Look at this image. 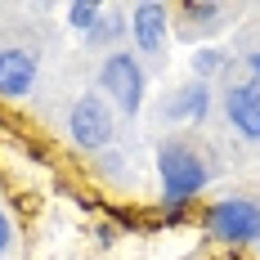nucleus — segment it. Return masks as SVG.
I'll list each match as a JSON object with an SVG mask.
<instances>
[{
	"mask_svg": "<svg viewBox=\"0 0 260 260\" xmlns=\"http://www.w3.org/2000/svg\"><path fill=\"white\" fill-rule=\"evenodd\" d=\"M157 175H161V198L171 202V207H180L188 198H198L202 188H207V161L193 153L184 139H166L161 148H157Z\"/></svg>",
	"mask_w": 260,
	"mask_h": 260,
	"instance_id": "f257e3e1",
	"label": "nucleus"
},
{
	"mask_svg": "<svg viewBox=\"0 0 260 260\" xmlns=\"http://www.w3.org/2000/svg\"><path fill=\"white\" fill-rule=\"evenodd\" d=\"M99 85H104V94L112 99V104L121 108L126 117H135L139 112V104H144V68H139V58L135 54H108L104 68H99Z\"/></svg>",
	"mask_w": 260,
	"mask_h": 260,
	"instance_id": "f03ea898",
	"label": "nucleus"
},
{
	"mask_svg": "<svg viewBox=\"0 0 260 260\" xmlns=\"http://www.w3.org/2000/svg\"><path fill=\"white\" fill-rule=\"evenodd\" d=\"M211 234L220 238V242H234V247H251L260 242V207L256 202H247V198H224V202H215L207 215Z\"/></svg>",
	"mask_w": 260,
	"mask_h": 260,
	"instance_id": "7ed1b4c3",
	"label": "nucleus"
},
{
	"mask_svg": "<svg viewBox=\"0 0 260 260\" xmlns=\"http://www.w3.org/2000/svg\"><path fill=\"white\" fill-rule=\"evenodd\" d=\"M68 135H72L77 148L99 153L108 139H112V108L99 94H81L77 104H72V117H68Z\"/></svg>",
	"mask_w": 260,
	"mask_h": 260,
	"instance_id": "20e7f679",
	"label": "nucleus"
},
{
	"mask_svg": "<svg viewBox=\"0 0 260 260\" xmlns=\"http://www.w3.org/2000/svg\"><path fill=\"white\" fill-rule=\"evenodd\" d=\"M130 36L139 54H161L166 50V36H171V9L161 0H144L130 9Z\"/></svg>",
	"mask_w": 260,
	"mask_h": 260,
	"instance_id": "39448f33",
	"label": "nucleus"
},
{
	"mask_svg": "<svg viewBox=\"0 0 260 260\" xmlns=\"http://www.w3.org/2000/svg\"><path fill=\"white\" fill-rule=\"evenodd\" d=\"M36 85V54L23 45L0 50V99H23Z\"/></svg>",
	"mask_w": 260,
	"mask_h": 260,
	"instance_id": "423d86ee",
	"label": "nucleus"
},
{
	"mask_svg": "<svg viewBox=\"0 0 260 260\" xmlns=\"http://www.w3.org/2000/svg\"><path fill=\"white\" fill-rule=\"evenodd\" d=\"M224 112H229V121H234V130L242 139L260 144V85L256 81L234 85V90L224 94Z\"/></svg>",
	"mask_w": 260,
	"mask_h": 260,
	"instance_id": "0eeeda50",
	"label": "nucleus"
},
{
	"mask_svg": "<svg viewBox=\"0 0 260 260\" xmlns=\"http://www.w3.org/2000/svg\"><path fill=\"white\" fill-rule=\"evenodd\" d=\"M207 85L202 81H193V85H180L175 94H171V104H166V117H180V121H202L207 117Z\"/></svg>",
	"mask_w": 260,
	"mask_h": 260,
	"instance_id": "6e6552de",
	"label": "nucleus"
},
{
	"mask_svg": "<svg viewBox=\"0 0 260 260\" xmlns=\"http://www.w3.org/2000/svg\"><path fill=\"white\" fill-rule=\"evenodd\" d=\"M180 18H184V41H188V27H211V23H220V18H224V5H198V0H193V5H184L180 9Z\"/></svg>",
	"mask_w": 260,
	"mask_h": 260,
	"instance_id": "1a4fd4ad",
	"label": "nucleus"
},
{
	"mask_svg": "<svg viewBox=\"0 0 260 260\" xmlns=\"http://www.w3.org/2000/svg\"><path fill=\"white\" fill-rule=\"evenodd\" d=\"M99 18H104V5H94V0H81V5H68V23L77 27V31H94L99 27Z\"/></svg>",
	"mask_w": 260,
	"mask_h": 260,
	"instance_id": "9d476101",
	"label": "nucleus"
},
{
	"mask_svg": "<svg viewBox=\"0 0 260 260\" xmlns=\"http://www.w3.org/2000/svg\"><path fill=\"white\" fill-rule=\"evenodd\" d=\"M220 68H229V50H198L193 54V72L198 77H211Z\"/></svg>",
	"mask_w": 260,
	"mask_h": 260,
	"instance_id": "9b49d317",
	"label": "nucleus"
},
{
	"mask_svg": "<svg viewBox=\"0 0 260 260\" xmlns=\"http://www.w3.org/2000/svg\"><path fill=\"white\" fill-rule=\"evenodd\" d=\"M112 36H121V18L104 14V18H99V27H94V31L85 36V41H90V45H104V41H112Z\"/></svg>",
	"mask_w": 260,
	"mask_h": 260,
	"instance_id": "f8f14e48",
	"label": "nucleus"
},
{
	"mask_svg": "<svg viewBox=\"0 0 260 260\" xmlns=\"http://www.w3.org/2000/svg\"><path fill=\"white\" fill-rule=\"evenodd\" d=\"M9 238H14V229H9V215H5V211H0V251H5V247H9Z\"/></svg>",
	"mask_w": 260,
	"mask_h": 260,
	"instance_id": "ddd939ff",
	"label": "nucleus"
},
{
	"mask_svg": "<svg viewBox=\"0 0 260 260\" xmlns=\"http://www.w3.org/2000/svg\"><path fill=\"white\" fill-rule=\"evenodd\" d=\"M247 68H251V81L260 85V54H251V58H247Z\"/></svg>",
	"mask_w": 260,
	"mask_h": 260,
	"instance_id": "4468645a",
	"label": "nucleus"
}]
</instances>
